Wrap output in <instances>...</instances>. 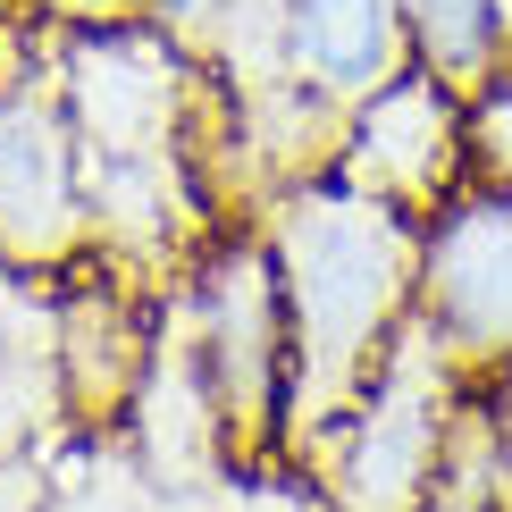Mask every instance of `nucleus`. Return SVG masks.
Returning a JSON list of instances; mask_svg holds the SVG:
<instances>
[{"label": "nucleus", "instance_id": "obj_1", "mask_svg": "<svg viewBox=\"0 0 512 512\" xmlns=\"http://www.w3.org/2000/svg\"><path fill=\"white\" fill-rule=\"evenodd\" d=\"M59 93L84 152L93 252L118 269L185 261L210 219V135L236 118L202 51L143 26H59Z\"/></svg>", "mask_w": 512, "mask_h": 512}, {"label": "nucleus", "instance_id": "obj_2", "mask_svg": "<svg viewBox=\"0 0 512 512\" xmlns=\"http://www.w3.org/2000/svg\"><path fill=\"white\" fill-rule=\"evenodd\" d=\"M277 269V303H286V454H311L370 370L412 319L420 294V219L378 194H353L328 168L303 185H277L261 227Z\"/></svg>", "mask_w": 512, "mask_h": 512}, {"label": "nucleus", "instance_id": "obj_3", "mask_svg": "<svg viewBox=\"0 0 512 512\" xmlns=\"http://www.w3.org/2000/svg\"><path fill=\"white\" fill-rule=\"evenodd\" d=\"M462 403H471V378L437 353V336L420 319H403V336L370 370V387L353 395V412L303 454L319 479V504L328 512H420L445 445H454Z\"/></svg>", "mask_w": 512, "mask_h": 512}, {"label": "nucleus", "instance_id": "obj_4", "mask_svg": "<svg viewBox=\"0 0 512 512\" xmlns=\"http://www.w3.org/2000/svg\"><path fill=\"white\" fill-rule=\"evenodd\" d=\"M93 252V202H84V152L59 93V26L51 42H0V261L51 277Z\"/></svg>", "mask_w": 512, "mask_h": 512}, {"label": "nucleus", "instance_id": "obj_5", "mask_svg": "<svg viewBox=\"0 0 512 512\" xmlns=\"http://www.w3.org/2000/svg\"><path fill=\"white\" fill-rule=\"evenodd\" d=\"M185 328H194L210 403L236 462H261L269 445H286V303H277V269L261 236H227L194 269V286L177 294Z\"/></svg>", "mask_w": 512, "mask_h": 512}, {"label": "nucleus", "instance_id": "obj_6", "mask_svg": "<svg viewBox=\"0 0 512 512\" xmlns=\"http://www.w3.org/2000/svg\"><path fill=\"white\" fill-rule=\"evenodd\" d=\"M412 319L437 336L471 387L512 370V185L462 177L420 219V294Z\"/></svg>", "mask_w": 512, "mask_h": 512}, {"label": "nucleus", "instance_id": "obj_7", "mask_svg": "<svg viewBox=\"0 0 512 512\" xmlns=\"http://www.w3.org/2000/svg\"><path fill=\"white\" fill-rule=\"evenodd\" d=\"M328 177L353 185V194H378V202L412 210V219H429L471 177V101L454 84H437L429 68H403L387 93L345 110Z\"/></svg>", "mask_w": 512, "mask_h": 512}, {"label": "nucleus", "instance_id": "obj_8", "mask_svg": "<svg viewBox=\"0 0 512 512\" xmlns=\"http://www.w3.org/2000/svg\"><path fill=\"white\" fill-rule=\"evenodd\" d=\"M277 26H286V84L336 118L412 68L403 0H277Z\"/></svg>", "mask_w": 512, "mask_h": 512}, {"label": "nucleus", "instance_id": "obj_9", "mask_svg": "<svg viewBox=\"0 0 512 512\" xmlns=\"http://www.w3.org/2000/svg\"><path fill=\"white\" fill-rule=\"evenodd\" d=\"M152 336L160 328L126 303L118 277L59 286V378H68V420H84V429L126 420L143 370H152Z\"/></svg>", "mask_w": 512, "mask_h": 512}, {"label": "nucleus", "instance_id": "obj_10", "mask_svg": "<svg viewBox=\"0 0 512 512\" xmlns=\"http://www.w3.org/2000/svg\"><path fill=\"white\" fill-rule=\"evenodd\" d=\"M59 412H68V378H59V294L26 286V269L0 261V462L34 454Z\"/></svg>", "mask_w": 512, "mask_h": 512}, {"label": "nucleus", "instance_id": "obj_11", "mask_svg": "<svg viewBox=\"0 0 512 512\" xmlns=\"http://www.w3.org/2000/svg\"><path fill=\"white\" fill-rule=\"evenodd\" d=\"M403 34H412V68L454 84L462 101L504 68V26L496 0H403Z\"/></svg>", "mask_w": 512, "mask_h": 512}, {"label": "nucleus", "instance_id": "obj_12", "mask_svg": "<svg viewBox=\"0 0 512 512\" xmlns=\"http://www.w3.org/2000/svg\"><path fill=\"white\" fill-rule=\"evenodd\" d=\"M420 512H512V496H504V454H496V420H487L479 387H471V403H462L454 445H445L437 487H429V504H420Z\"/></svg>", "mask_w": 512, "mask_h": 512}, {"label": "nucleus", "instance_id": "obj_13", "mask_svg": "<svg viewBox=\"0 0 512 512\" xmlns=\"http://www.w3.org/2000/svg\"><path fill=\"white\" fill-rule=\"evenodd\" d=\"M471 177L512 185V68H496L471 93Z\"/></svg>", "mask_w": 512, "mask_h": 512}, {"label": "nucleus", "instance_id": "obj_14", "mask_svg": "<svg viewBox=\"0 0 512 512\" xmlns=\"http://www.w3.org/2000/svg\"><path fill=\"white\" fill-rule=\"evenodd\" d=\"M219 9H227V0H135V17H143V26L177 34L185 51H202V42H210V26H219Z\"/></svg>", "mask_w": 512, "mask_h": 512}, {"label": "nucleus", "instance_id": "obj_15", "mask_svg": "<svg viewBox=\"0 0 512 512\" xmlns=\"http://www.w3.org/2000/svg\"><path fill=\"white\" fill-rule=\"evenodd\" d=\"M42 26H126L135 0H26Z\"/></svg>", "mask_w": 512, "mask_h": 512}, {"label": "nucleus", "instance_id": "obj_16", "mask_svg": "<svg viewBox=\"0 0 512 512\" xmlns=\"http://www.w3.org/2000/svg\"><path fill=\"white\" fill-rule=\"evenodd\" d=\"M479 403H487V420H496V454H504V496H512V370H504V378H487V387H479Z\"/></svg>", "mask_w": 512, "mask_h": 512}, {"label": "nucleus", "instance_id": "obj_17", "mask_svg": "<svg viewBox=\"0 0 512 512\" xmlns=\"http://www.w3.org/2000/svg\"><path fill=\"white\" fill-rule=\"evenodd\" d=\"M496 26H504V68H512V0H496Z\"/></svg>", "mask_w": 512, "mask_h": 512}]
</instances>
